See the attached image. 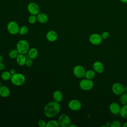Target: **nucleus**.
<instances>
[{
    "label": "nucleus",
    "mask_w": 127,
    "mask_h": 127,
    "mask_svg": "<svg viewBox=\"0 0 127 127\" xmlns=\"http://www.w3.org/2000/svg\"><path fill=\"white\" fill-rule=\"evenodd\" d=\"M85 71L86 70L85 68L81 65H76L73 69V73L74 75L78 78H81L84 77Z\"/></svg>",
    "instance_id": "8"
},
{
    "label": "nucleus",
    "mask_w": 127,
    "mask_h": 127,
    "mask_svg": "<svg viewBox=\"0 0 127 127\" xmlns=\"http://www.w3.org/2000/svg\"><path fill=\"white\" fill-rule=\"evenodd\" d=\"M60 125L58 121L54 120H52L48 121L46 124V127H60Z\"/></svg>",
    "instance_id": "23"
},
{
    "label": "nucleus",
    "mask_w": 127,
    "mask_h": 127,
    "mask_svg": "<svg viewBox=\"0 0 127 127\" xmlns=\"http://www.w3.org/2000/svg\"><path fill=\"white\" fill-rule=\"evenodd\" d=\"M120 102L123 105L127 104V93H123L120 95Z\"/></svg>",
    "instance_id": "25"
},
{
    "label": "nucleus",
    "mask_w": 127,
    "mask_h": 127,
    "mask_svg": "<svg viewBox=\"0 0 127 127\" xmlns=\"http://www.w3.org/2000/svg\"><path fill=\"white\" fill-rule=\"evenodd\" d=\"M37 21V16L36 15L31 14L29 16L28 18V21L31 24H35Z\"/></svg>",
    "instance_id": "27"
},
{
    "label": "nucleus",
    "mask_w": 127,
    "mask_h": 127,
    "mask_svg": "<svg viewBox=\"0 0 127 127\" xmlns=\"http://www.w3.org/2000/svg\"><path fill=\"white\" fill-rule=\"evenodd\" d=\"M79 87L83 90L88 91L91 90L94 86V82L91 79H82L79 83Z\"/></svg>",
    "instance_id": "4"
},
{
    "label": "nucleus",
    "mask_w": 127,
    "mask_h": 127,
    "mask_svg": "<svg viewBox=\"0 0 127 127\" xmlns=\"http://www.w3.org/2000/svg\"><path fill=\"white\" fill-rule=\"evenodd\" d=\"M10 81L12 84L15 86H21L25 82V76L21 73H15L11 75Z\"/></svg>",
    "instance_id": "3"
},
{
    "label": "nucleus",
    "mask_w": 127,
    "mask_h": 127,
    "mask_svg": "<svg viewBox=\"0 0 127 127\" xmlns=\"http://www.w3.org/2000/svg\"><path fill=\"white\" fill-rule=\"evenodd\" d=\"M93 69L95 72L102 73L104 71V65L100 61L95 62L92 65Z\"/></svg>",
    "instance_id": "12"
},
{
    "label": "nucleus",
    "mask_w": 127,
    "mask_h": 127,
    "mask_svg": "<svg viewBox=\"0 0 127 127\" xmlns=\"http://www.w3.org/2000/svg\"><path fill=\"white\" fill-rule=\"evenodd\" d=\"M27 10L31 14L37 15L40 12V7L35 2H31L29 3L27 6Z\"/></svg>",
    "instance_id": "11"
},
{
    "label": "nucleus",
    "mask_w": 127,
    "mask_h": 127,
    "mask_svg": "<svg viewBox=\"0 0 127 127\" xmlns=\"http://www.w3.org/2000/svg\"><path fill=\"white\" fill-rule=\"evenodd\" d=\"M61 106L59 103L54 101L48 102L44 108V114L48 118H53L56 116L61 111Z\"/></svg>",
    "instance_id": "1"
},
{
    "label": "nucleus",
    "mask_w": 127,
    "mask_h": 127,
    "mask_svg": "<svg viewBox=\"0 0 127 127\" xmlns=\"http://www.w3.org/2000/svg\"><path fill=\"white\" fill-rule=\"evenodd\" d=\"M9 71L10 72V73H11V75L14 74H15V73H16V71H15V70L14 68H11V69H10Z\"/></svg>",
    "instance_id": "33"
},
{
    "label": "nucleus",
    "mask_w": 127,
    "mask_h": 127,
    "mask_svg": "<svg viewBox=\"0 0 127 127\" xmlns=\"http://www.w3.org/2000/svg\"><path fill=\"white\" fill-rule=\"evenodd\" d=\"M10 94L9 88L4 85H2L0 87V96L3 98L8 97Z\"/></svg>",
    "instance_id": "16"
},
{
    "label": "nucleus",
    "mask_w": 127,
    "mask_h": 127,
    "mask_svg": "<svg viewBox=\"0 0 127 127\" xmlns=\"http://www.w3.org/2000/svg\"><path fill=\"white\" fill-rule=\"evenodd\" d=\"M46 124L47 122L43 120H40L38 122V125L40 127H46Z\"/></svg>",
    "instance_id": "30"
},
{
    "label": "nucleus",
    "mask_w": 127,
    "mask_h": 127,
    "mask_svg": "<svg viewBox=\"0 0 127 127\" xmlns=\"http://www.w3.org/2000/svg\"><path fill=\"white\" fill-rule=\"evenodd\" d=\"M125 92L127 93V86H125Z\"/></svg>",
    "instance_id": "39"
},
{
    "label": "nucleus",
    "mask_w": 127,
    "mask_h": 127,
    "mask_svg": "<svg viewBox=\"0 0 127 127\" xmlns=\"http://www.w3.org/2000/svg\"><path fill=\"white\" fill-rule=\"evenodd\" d=\"M38 22L41 24L46 23L49 20V17L47 14L44 12H39L37 15Z\"/></svg>",
    "instance_id": "15"
},
{
    "label": "nucleus",
    "mask_w": 127,
    "mask_h": 127,
    "mask_svg": "<svg viewBox=\"0 0 127 127\" xmlns=\"http://www.w3.org/2000/svg\"><path fill=\"white\" fill-rule=\"evenodd\" d=\"M15 59H16V62L17 64L19 65L23 66L25 65L27 59L25 55L19 54Z\"/></svg>",
    "instance_id": "17"
},
{
    "label": "nucleus",
    "mask_w": 127,
    "mask_h": 127,
    "mask_svg": "<svg viewBox=\"0 0 127 127\" xmlns=\"http://www.w3.org/2000/svg\"><path fill=\"white\" fill-rule=\"evenodd\" d=\"M29 31V28L27 26L24 25L19 28V34L21 35H24L28 33Z\"/></svg>",
    "instance_id": "26"
},
{
    "label": "nucleus",
    "mask_w": 127,
    "mask_h": 127,
    "mask_svg": "<svg viewBox=\"0 0 127 127\" xmlns=\"http://www.w3.org/2000/svg\"><path fill=\"white\" fill-rule=\"evenodd\" d=\"M123 127H127V122H126L124 123V124L122 125Z\"/></svg>",
    "instance_id": "38"
},
{
    "label": "nucleus",
    "mask_w": 127,
    "mask_h": 127,
    "mask_svg": "<svg viewBox=\"0 0 127 127\" xmlns=\"http://www.w3.org/2000/svg\"><path fill=\"white\" fill-rule=\"evenodd\" d=\"M11 75L9 71H4L1 73L0 77L3 80L8 81L10 79Z\"/></svg>",
    "instance_id": "21"
},
{
    "label": "nucleus",
    "mask_w": 127,
    "mask_h": 127,
    "mask_svg": "<svg viewBox=\"0 0 127 127\" xmlns=\"http://www.w3.org/2000/svg\"><path fill=\"white\" fill-rule=\"evenodd\" d=\"M95 72L93 69H88L85 71L84 77L88 79H93L95 76Z\"/></svg>",
    "instance_id": "20"
},
{
    "label": "nucleus",
    "mask_w": 127,
    "mask_h": 127,
    "mask_svg": "<svg viewBox=\"0 0 127 127\" xmlns=\"http://www.w3.org/2000/svg\"><path fill=\"white\" fill-rule=\"evenodd\" d=\"M89 41L91 44L97 46L100 45L102 43L103 39L101 35L99 34L93 33L89 36Z\"/></svg>",
    "instance_id": "10"
},
{
    "label": "nucleus",
    "mask_w": 127,
    "mask_h": 127,
    "mask_svg": "<svg viewBox=\"0 0 127 127\" xmlns=\"http://www.w3.org/2000/svg\"><path fill=\"white\" fill-rule=\"evenodd\" d=\"M77 125H75V124H70L68 126V127H77Z\"/></svg>",
    "instance_id": "36"
},
{
    "label": "nucleus",
    "mask_w": 127,
    "mask_h": 127,
    "mask_svg": "<svg viewBox=\"0 0 127 127\" xmlns=\"http://www.w3.org/2000/svg\"><path fill=\"white\" fill-rule=\"evenodd\" d=\"M19 54L16 49H12L8 53V57L11 59H14L17 58L18 55Z\"/></svg>",
    "instance_id": "24"
},
{
    "label": "nucleus",
    "mask_w": 127,
    "mask_h": 127,
    "mask_svg": "<svg viewBox=\"0 0 127 127\" xmlns=\"http://www.w3.org/2000/svg\"><path fill=\"white\" fill-rule=\"evenodd\" d=\"M1 86H2V85H1V81H0V87Z\"/></svg>",
    "instance_id": "40"
},
{
    "label": "nucleus",
    "mask_w": 127,
    "mask_h": 127,
    "mask_svg": "<svg viewBox=\"0 0 127 127\" xmlns=\"http://www.w3.org/2000/svg\"><path fill=\"white\" fill-rule=\"evenodd\" d=\"M3 63V57L0 54V64Z\"/></svg>",
    "instance_id": "35"
},
{
    "label": "nucleus",
    "mask_w": 127,
    "mask_h": 127,
    "mask_svg": "<svg viewBox=\"0 0 127 127\" xmlns=\"http://www.w3.org/2000/svg\"><path fill=\"white\" fill-rule=\"evenodd\" d=\"M27 54L29 59L34 60L37 57L38 55V51L36 48H31L29 49Z\"/></svg>",
    "instance_id": "19"
},
{
    "label": "nucleus",
    "mask_w": 127,
    "mask_h": 127,
    "mask_svg": "<svg viewBox=\"0 0 127 127\" xmlns=\"http://www.w3.org/2000/svg\"><path fill=\"white\" fill-rule=\"evenodd\" d=\"M122 126L121 123L119 121H114L111 122L110 127H121Z\"/></svg>",
    "instance_id": "28"
},
{
    "label": "nucleus",
    "mask_w": 127,
    "mask_h": 127,
    "mask_svg": "<svg viewBox=\"0 0 127 127\" xmlns=\"http://www.w3.org/2000/svg\"><path fill=\"white\" fill-rule=\"evenodd\" d=\"M120 1L124 3H127V0H120Z\"/></svg>",
    "instance_id": "37"
},
{
    "label": "nucleus",
    "mask_w": 127,
    "mask_h": 127,
    "mask_svg": "<svg viewBox=\"0 0 127 127\" xmlns=\"http://www.w3.org/2000/svg\"><path fill=\"white\" fill-rule=\"evenodd\" d=\"M119 114L122 118H127V104L123 105L122 107H121Z\"/></svg>",
    "instance_id": "22"
},
{
    "label": "nucleus",
    "mask_w": 127,
    "mask_h": 127,
    "mask_svg": "<svg viewBox=\"0 0 127 127\" xmlns=\"http://www.w3.org/2000/svg\"><path fill=\"white\" fill-rule=\"evenodd\" d=\"M5 64L3 63H1L0 64V71H1V70H3L4 68H5Z\"/></svg>",
    "instance_id": "32"
},
{
    "label": "nucleus",
    "mask_w": 127,
    "mask_h": 127,
    "mask_svg": "<svg viewBox=\"0 0 127 127\" xmlns=\"http://www.w3.org/2000/svg\"><path fill=\"white\" fill-rule=\"evenodd\" d=\"M58 122L60 126L62 127H67L71 124L70 119L66 114H62L59 116Z\"/></svg>",
    "instance_id": "6"
},
{
    "label": "nucleus",
    "mask_w": 127,
    "mask_h": 127,
    "mask_svg": "<svg viewBox=\"0 0 127 127\" xmlns=\"http://www.w3.org/2000/svg\"><path fill=\"white\" fill-rule=\"evenodd\" d=\"M68 108L73 111H78L81 108V102L77 99H72L68 103Z\"/></svg>",
    "instance_id": "9"
},
{
    "label": "nucleus",
    "mask_w": 127,
    "mask_h": 127,
    "mask_svg": "<svg viewBox=\"0 0 127 127\" xmlns=\"http://www.w3.org/2000/svg\"><path fill=\"white\" fill-rule=\"evenodd\" d=\"M19 28L18 23L14 21H10L7 24V30L11 35H16L19 33Z\"/></svg>",
    "instance_id": "5"
},
{
    "label": "nucleus",
    "mask_w": 127,
    "mask_h": 127,
    "mask_svg": "<svg viewBox=\"0 0 127 127\" xmlns=\"http://www.w3.org/2000/svg\"><path fill=\"white\" fill-rule=\"evenodd\" d=\"M112 91L116 95H121L125 92V86L119 82H115L112 85Z\"/></svg>",
    "instance_id": "7"
},
{
    "label": "nucleus",
    "mask_w": 127,
    "mask_h": 127,
    "mask_svg": "<svg viewBox=\"0 0 127 127\" xmlns=\"http://www.w3.org/2000/svg\"><path fill=\"white\" fill-rule=\"evenodd\" d=\"M53 98L54 101L60 103L62 101L63 99V94L60 90H56L53 92Z\"/></svg>",
    "instance_id": "18"
},
{
    "label": "nucleus",
    "mask_w": 127,
    "mask_h": 127,
    "mask_svg": "<svg viewBox=\"0 0 127 127\" xmlns=\"http://www.w3.org/2000/svg\"><path fill=\"white\" fill-rule=\"evenodd\" d=\"M109 109L110 112L112 114L114 115H117L120 113L121 107L118 103L113 102L109 105Z\"/></svg>",
    "instance_id": "14"
},
{
    "label": "nucleus",
    "mask_w": 127,
    "mask_h": 127,
    "mask_svg": "<svg viewBox=\"0 0 127 127\" xmlns=\"http://www.w3.org/2000/svg\"><path fill=\"white\" fill-rule=\"evenodd\" d=\"M33 62L32 59H27L25 65H26V66L27 67H30L33 65Z\"/></svg>",
    "instance_id": "31"
},
{
    "label": "nucleus",
    "mask_w": 127,
    "mask_h": 127,
    "mask_svg": "<svg viewBox=\"0 0 127 127\" xmlns=\"http://www.w3.org/2000/svg\"><path fill=\"white\" fill-rule=\"evenodd\" d=\"M46 37L47 40L50 42H53L56 41L58 37V35L57 32L54 30H50L49 31L46 35Z\"/></svg>",
    "instance_id": "13"
},
{
    "label": "nucleus",
    "mask_w": 127,
    "mask_h": 127,
    "mask_svg": "<svg viewBox=\"0 0 127 127\" xmlns=\"http://www.w3.org/2000/svg\"><path fill=\"white\" fill-rule=\"evenodd\" d=\"M101 35L103 40H105L109 38L110 36V34L108 31H104L102 33Z\"/></svg>",
    "instance_id": "29"
},
{
    "label": "nucleus",
    "mask_w": 127,
    "mask_h": 127,
    "mask_svg": "<svg viewBox=\"0 0 127 127\" xmlns=\"http://www.w3.org/2000/svg\"><path fill=\"white\" fill-rule=\"evenodd\" d=\"M111 123V122H109V121L105 123L106 127H110Z\"/></svg>",
    "instance_id": "34"
},
{
    "label": "nucleus",
    "mask_w": 127,
    "mask_h": 127,
    "mask_svg": "<svg viewBox=\"0 0 127 127\" xmlns=\"http://www.w3.org/2000/svg\"><path fill=\"white\" fill-rule=\"evenodd\" d=\"M16 49L19 54L25 55L28 53L30 49L29 44L26 40L24 39H21L17 42Z\"/></svg>",
    "instance_id": "2"
}]
</instances>
